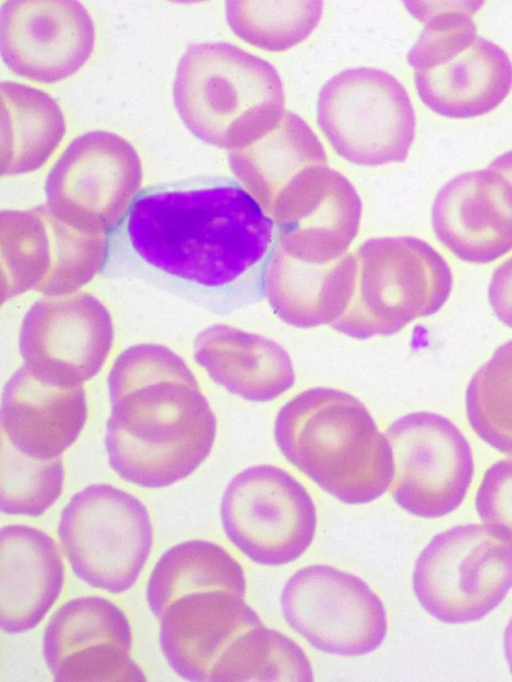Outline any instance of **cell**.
<instances>
[{
  "label": "cell",
  "instance_id": "30",
  "mask_svg": "<svg viewBox=\"0 0 512 682\" xmlns=\"http://www.w3.org/2000/svg\"><path fill=\"white\" fill-rule=\"evenodd\" d=\"M470 427L486 444L512 455V340L471 377L465 396Z\"/></svg>",
  "mask_w": 512,
  "mask_h": 682
},
{
  "label": "cell",
  "instance_id": "34",
  "mask_svg": "<svg viewBox=\"0 0 512 682\" xmlns=\"http://www.w3.org/2000/svg\"><path fill=\"white\" fill-rule=\"evenodd\" d=\"M489 168L497 171L512 183V150L507 151L489 165Z\"/></svg>",
  "mask_w": 512,
  "mask_h": 682
},
{
  "label": "cell",
  "instance_id": "12",
  "mask_svg": "<svg viewBox=\"0 0 512 682\" xmlns=\"http://www.w3.org/2000/svg\"><path fill=\"white\" fill-rule=\"evenodd\" d=\"M221 521L228 539L246 557L280 566L310 547L317 512L309 492L293 475L261 464L230 480L221 501Z\"/></svg>",
  "mask_w": 512,
  "mask_h": 682
},
{
  "label": "cell",
  "instance_id": "15",
  "mask_svg": "<svg viewBox=\"0 0 512 682\" xmlns=\"http://www.w3.org/2000/svg\"><path fill=\"white\" fill-rule=\"evenodd\" d=\"M114 341L111 314L95 295L78 291L45 296L23 317L19 352L39 380L81 386L104 366Z\"/></svg>",
  "mask_w": 512,
  "mask_h": 682
},
{
  "label": "cell",
  "instance_id": "2",
  "mask_svg": "<svg viewBox=\"0 0 512 682\" xmlns=\"http://www.w3.org/2000/svg\"><path fill=\"white\" fill-rule=\"evenodd\" d=\"M111 413L105 446L125 481L160 488L187 476L208 457L217 421L195 375L174 351L137 344L108 375Z\"/></svg>",
  "mask_w": 512,
  "mask_h": 682
},
{
  "label": "cell",
  "instance_id": "28",
  "mask_svg": "<svg viewBox=\"0 0 512 682\" xmlns=\"http://www.w3.org/2000/svg\"><path fill=\"white\" fill-rule=\"evenodd\" d=\"M314 680L302 648L262 623L242 632L215 666L210 682Z\"/></svg>",
  "mask_w": 512,
  "mask_h": 682
},
{
  "label": "cell",
  "instance_id": "27",
  "mask_svg": "<svg viewBox=\"0 0 512 682\" xmlns=\"http://www.w3.org/2000/svg\"><path fill=\"white\" fill-rule=\"evenodd\" d=\"M214 589L244 596V570L223 547L205 540H191L173 546L160 557L150 575L146 596L150 610L159 619L180 596Z\"/></svg>",
  "mask_w": 512,
  "mask_h": 682
},
{
  "label": "cell",
  "instance_id": "35",
  "mask_svg": "<svg viewBox=\"0 0 512 682\" xmlns=\"http://www.w3.org/2000/svg\"><path fill=\"white\" fill-rule=\"evenodd\" d=\"M503 646L507 664L512 673V618L509 620L504 631Z\"/></svg>",
  "mask_w": 512,
  "mask_h": 682
},
{
  "label": "cell",
  "instance_id": "8",
  "mask_svg": "<svg viewBox=\"0 0 512 682\" xmlns=\"http://www.w3.org/2000/svg\"><path fill=\"white\" fill-rule=\"evenodd\" d=\"M317 122L338 155L361 166L404 161L416 127L406 88L371 67L345 69L322 86Z\"/></svg>",
  "mask_w": 512,
  "mask_h": 682
},
{
  "label": "cell",
  "instance_id": "7",
  "mask_svg": "<svg viewBox=\"0 0 512 682\" xmlns=\"http://www.w3.org/2000/svg\"><path fill=\"white\" fill-rule=\"evenodd\" d=\"M412 585L421 606L437 620L479 621L512 588V538L486 524L438 533L418 556Z\"/></svg>",
  "mask_w": 512,
  "mask_h": 682
},
{
  "label": "cell",
  "instance_id": "26",
  "mask_svg": "<svg viewBox=\"0 0 512 682\" xmlns=\"http://www.w3.org/2000/svg\"><path fill=\"white\" fill-rule=\"evenodd\" d=\"M0 113L2 176L40 169L66 135V120L59 103L39 88L2 80Z\"/></svg>",
  "mask_w": 512,
  "mask_h": 682
},
{
  "label": "cell",
  "instance_id": "9",
  "mask_svg": "<svg viewBox=\"0 0 512 682\" xmlns=\"http://www.w3.org/2000/svg\"><path fill=\"white\" fill-rule=\"evenodd\" d=\"M58 536L79 579L121 593L137 581L152 548L153 531L138 498L109 484H94L65 506Z\"/></svg>",
  "mask_w": 512,
  "mask_h": 682
},
{
  "label": "cell",
  "instance_id": "33",
  "mask_svg": "<svg viewBox=\"0 0 512 682\" xmlns=\"http://www.w3.org/2000/svg\"><path fill=\"white\" fill-rule=\"evenodd\" d=\"M488 299L496 317L512 328V256L494 271L488 288Z\"/></svg>",
  "mask_w": 512,
  "mask_h": 682
},
{
  "label": "cell",
  "instance_id": "24",
  "mask_svg": "<svg viewBox=\"0 0 512 682\" xmlns=\"http://www.w3.org/2000/svg\"><path fill=\"white\" fill-rule=\"evenodd\" d=\"M241 185L269 215L280 191L307 167L327 164L326 151L299 115L284 111L244 145L228 152Z\"/></svg>",
  "mask_w": 512,
  "mask_h": 682
},
{
  "label": "cell",
  "instance_id": "23",
  "mask_svg": "<svg viewBox=\"0 0 512 682\" xmlns=\"http://www.w3.org/2000/svg\"><path fill=\"white\" fill-rule=\"evenodd\" d=\"M194 359L215 383L247 401H272L295 383L292 359L282 345L227 324L197 335Z\"/></svg>",
  "mask_w": 512,
  "mask_h": 682
},
{
  "label": "cell",
  "instance_id": "4",
  "mask_svg": "<svg viewBox=\"0 0 512 682\" xmlns=\"http://www.w3.org/2000/svg\"><path fill=\"white\" fill-rule=\"evenodd\" d=\"M174 105L198 139L236 149L284 111V89L267 60L226 42L189 45L176 69Z\"/></svg>",
  "mask_w": 512,
  "mask_h": 682
},
{
  "label": "cell",
  "instance_id": "32",
  "mask_svg": "<svg viewBox=\"0 0 512 682\" xmlns=\"http://www.w3.org/2000/svg\"><path fill=\"white\" fill-rule=\"evenodd\" d=\"M475 508L484 524L512 538V457L487 469L476 492Z\"/></svg>",
  "mask_w": 512,
  "mask_h": 682
},
{
  "label": "cell",
  "instance_id": "6",
  "mask_svg": "<svg viewBox=\"0 0 512 682\" xmlns=\"http://www.w3.org/2000/svg\"><path fill=\"white\" fill-rule=\"evenodd\" d=\"M352 300L331 327L359 340L391 336L412 321L438 312L453 278L447 261L411 236L370 238L356 251Z\"/></svg>",
  "mask_w": 512,
  "mask_h": 682
},
{
  "label": "cell",
  "instance_id": "5",
  "mask_svg": "<svg viewBox=\"0 0 512 682\" xmlns=\"http://www.w3.org/2000/svg\"><path fill=\"white\" fill-rule=\"evenodd\" d=\"M474 4L412 12L426 23L407 54L417 93L429 109L448 118L484 115L512 89V61L477 34L472 14L481 3Z\"/></svg>",
  "mask_w": 512,
  "mask_h": 682
},
{
  "label": "cell",
  "instance_id": "25",
  "mask_svg": "<svg viewBox=\"0 0 512 682\" xmlns=\"http://www.w3.org/2000/svg\"><path fill=\"white\" fill-rule=\"evenodd\" d=\"M354 252L336 263L313 267L295 263L278 252L271 259L267 279L268 303L288 325L308 329L332 325L346 312L353 296Z\"/></svg>",
  "mask_w": 512,
  "mask_h": 682
},
{
  "label": "cell",
  "instance_id": "29",
  "mask_svg": "<svg viewBox=\"0 0 512 682\" xmlns=\"http://www.w3.org/2000/svg\"><path fill=\"white\" fill-rule=\"evenodd\" d=\"M322 12L323 2L317 0L226 2V19L234 34L272 52L285 51L306 39Z\"/></svg>",
  "mask_w": 512,
  "mask_h": 682
},
{
  "label": "cell",
  "instance_id": "20",
  "mask_svg": "<svg viewBox=\"0 0 512 682\" xmlns=\"http://www.w3.org/2000/svg\"><path fill=\"white\" fill-rule=\"evenodd\" d=\"M160 620V647L183 679L210 681L220 658L247 629L261 624L244 596L230 590L194 591L169 604Z\"/></svg>",
  "mask_w": 512,
  "mask_h": 682
},
{
  "label": "cell",
  "instance_id": "17",
  "mask_svg": "<svg viewBox=\"0 0 512 682\" xmlns=\"http://www.w3.org/2000/svg\"><path fill=\"white\" fill-rule=\"evenodd\" d=\"M96 29L76 0H8L0 9V48L6 67L44 84L78 72L95 48Z\"/></svg>",
  "mask_w": 512,
  "mask_h": 682
},
{
  "label": "cell",
  "instance_id": "13",
  "mask_svg": "<svg viewBox=\"0 0 512 682\" xmlns=\"http://www.w3.org/2000/svg\"><path fill=\"white\" fill-rule=\"evenodd\" d=\"M280 603L289 627L324 653L366 655L386 637L380 597L360 577L333 566L297 570L285 584Z\"/></svg>",
  "mask_w": 512,
  "mask_h": 682
},
{
  "label": "cell",
  "instance_id": "18",
  "mask_svg": "<svg viewBox=\"0 0 512 682\" xmlns=\"http://www.w3.org/2000/svg\"><path fill=\"white\" fill-rule=\"evenodd\" d=\"M132 633L122 610L96 596L62 605L43 635V653L58 682L146 680L131 657Z\"/></svg>",
  "mask_w": 512,
  "mask_h": 682
},
{
  "label": "cell",
  "instance_id": "21",
  "mask_svg": "<svg viewBox=\"0 0 512 682\" xmlns=\"http://www.w3.org/2000/svg\"><path fill=\"white\" fill-rule=\"evenodd\" d=\"M86 419L83 385L62 387L46 383L22 365L4 386L1 438L30 458L59 457L75 442Z\"/></svg>",
  "mask_w": 512,
  "mask_h": 682
},
{
  "label": "cell",
  "instance_id": "14",
  "mask_svg": "<svg viewBox=\"0 0 512 682\" xmlns=\"http://www.w3.org/2000/svg\"><path fill=\"white\" fill-rule=\"evenodd\" d=\"M386 435L394 456L395 502L422 518L456 510L474 474L472 450L459 428L440 414L418 411L395 420Z\"/></svg>",
  "mask_w": 512,
  "mask_h": 682
},
{
  "label": "cell",
  "instance_id": "10",
  "mask_svg": "<svg viewBox=\"0 0 512 682\" xmlns=\"http://www.w3.org/2000/svg\"><path fill=\"white\" fill-rule=\"evenodd\" d=\"M143 168L135 147L106 130L72 139L44 184L46 205L68 226L88 235H108L139 196Z\"/></svg>",
  "mask_w": 512,
  "mask_h": 682
},
{
  "label": "cell",
  "instance_id": "22",
  "mask_svg": "<svg viewBox=\"0 0 512 682\" xmlns=\"http://www.w3.org/2000/svg\"><path fill=\"white\" fill-rule=\"evenodd\" d=\"M64 584L55 541L40 529L13 524L0 530V621L10 634L33 629L51 610Z\"/></svg>",
  "mask_w": 512,
  "mask_h": 682
},
{
  "label": "cell",
  "instance_id": "16",
  "mask_svg": "<svg viewBox=\"0 0 512 682\" xmlns=\"http://www.w3.org/2000/svg\"><path fill=\"white\" fill-rule=\"evenodd\" d=\"M269 216L276 252L306 266L326 267L348 253L357 237L362 202L354 185L328 164L305 168L280 191Z\"/></svg>",
  "mask_w": 512,
  "mask_h": 682
},
{
  "label": "cell",
  "instance_id": "1",
  "mask_svg": "<svg viewBox=\"0 0 512 682\" xmlns=\"http://www.w3.org/2000/svg\"><path fill=\"white\" fill-rule=\"evenodd\" d=\"M125 235L146 270L210 310L229 313L265 297L276 226L238 182L151 188L132 204Z\"/></svg>",
  "mask_w": 512,
  "mask_h": 682
},
{
  "label": "cell",
  "instance_id": "31",
  "mask_svg": "<svg viewBox=\"0 0 512 682\" xmlns=\"http://www.w3.org/2000/svg\"><path fill=\"white\" fill-rule=\"evenodd\" d=\"M64 469L60 457L30 458L1 438L0 509L3 513L38 517L59 498Z\"/></svg>",
  "mask_w": 512,
  "mask_h": 682
},
{
  "label": "cell",
  "instance_id": "3",
  "mask_svg": "<svg viewBox=\"0 0 512 682\" xmlns=\"http://www.w3.org/2000/svg\"><path fill=\"white\" fill-rule=\"evenodd\" d=\"M283 456L321 489L352 505L382 496L394 477L390 441L363 402L333 387L305 389L278 411Z\"/></svg>",
  "mask_w": 512,
  "mask_h": 682
},
{
  "label": "cell",
  "instance_id": "19",
  "mask_svg": "<svg viewBox=\"0 0 512 682\" xmlns=\"http://www.w3.org/2000/svg\"><path fill=\"white\" fill-rule=\"evenodd\" d=\"M431 222L461 260L492 262L512 250V183L489 167L461 173L436 194Z\"/></svg>",
  "mask_w": 512,
  "mask_h": 682
},
{
  "label": "cell",
  "instance_id": "11",
  "mask_svg": "<svg viewBox=\"0 0 512 682\" xmlns=\"http://www.w3.org/2000/svg\"><path fill=\"white\" fill-rule=\"evenodd\" d=\"M107 235H88L57 219L47 205L0 211L1 302L36 291H80L104 265Z\"/></svg>",
  "mask_w": 512,
  "mask_h": 682
}]
</instances>
